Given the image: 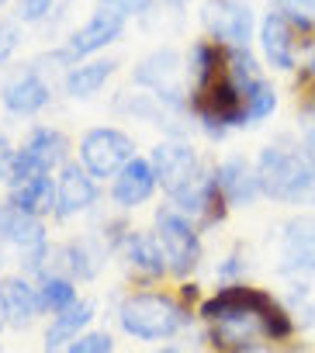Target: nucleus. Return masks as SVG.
<instances>
[{
	"mask_svg": "<svg viewBox=\"0 0 315 353\" xmlns=\"http://www.w3.org/2000/svg\"><path fill=\"white\" fill-rule=\"evenodd\" d=\"M256 173L263 194L287 205H315V163L305 156L301 145H267L260 152Z\"/></svg>",
	"mask_w": 315,
	"mask_h": 353,
	"instance_id": "f257e3e1",
	"label": "nucleus"
},
{
	"mask_svg": "<svg viewBox=\"0 0 315 353\" xmlns=\"http://www.w3.org/2000/svg\"><path fill=\"white\" fill-rule=\"evenodd\" d=\"M118 322H121V329L128 336L145 339V343H156V339L177 336L187 325V312H184V305H177L167 294H149L145 291V294L125 298V305L118 312Z\"/></svg>",
	"mask_w": 315,
	"mask_h": 353,
	"instance_id": "f03ea898",
	"label": "nucleus"
},
{
	"mask_svg": "<svg viewBox=\"0 0 315 353\" xmlns=\"http://www.w3.org/2000/svg\"><path fill=\"white\" fill-rule=\"evenodd\" d=\"M156 239L167 256V270H174L177 277H187L198 260H201V239L198 229L184 219V212L177 208H160L156 212Z\"/></svg>",
	"mask_w": 315,
	"mask_h": 353,
	"instance_id": "7ed1b4c3",
	"label": "nucleus"
},
{
	"mask_svg": "<svg viewBox=\"0 0 315 353\" xmlns=\"http://www.w3.org/2000/svg\"><path fill=\"white\" fill-rule=\"evenodd\" d=\"M132 139L118 128H90L80 142V159L90 176H118L132 163Z\"/></svg>",
	"mask_w": 315,
	"mask_h": 353,
	"instance_id": "20e7f679",
	"label": "nucleus"
},
{
	"mask_svg": "<svg viewBox=\"0 0 315 353\" xmlns=\"http://www.w3.org/2000/svg\"><path fill=\"white\" fill-rule=\"evenodd\" d=\"M281 274L284 277H312L315 274V215L291 219L281 236Z\"/></svg>",
	"mask_w": 315,
	"mask_h": 353,
	"instance_id": "39448f33",
	"label": "nucleus"
},
{
	"mask_svg": "<svg viewBox=\"0 0 315 353\" xmlns=\"http://www.w3.org/2000/svg\"><path fill=\"white\" fill-rule=\"evenodd\" d=\"M198 111H201L212 135H222L225 125H243L246 121V101H243V90L232 80L212 83L208 94L198 97Z\"/></svg>",
	"mask_w": 315,
	"mask_h": 353,
	"instance_id": "423d86ee",
	"label": "nucleus"
},
{
	"mask_svg": "<svg viewBox=\"0 0 315 353\" xmlns=\"http://www.w3.org/2000/svg\"><path fill=\"white\" fill-rule=\"evenodd\" d=\"M274 298L267 291H256V288H246V284H232V288H222L215 298H208L201 305V319L205 322H222V319H243V315H263L267 305Z\"/></svg>",
	"mask_w": 315,
	"mask_h": 353,
	"instance_id": "0eeeda50",
	"label": "nucleus"
},
{
	"mask_svg": "<svg viewBox=\"0 0 315 353\" xmlns=\"http://www.w3.org/2000/svg\"><path fill=\"white\" fill-rule=\"evenodd\" d=\"M39 312H42L39 288H32L25 277H4L0 281V319H4V325L21 329Z\"/></svg>",
	"mask_w": 315,
	"mask_h": 353,
	"instance_id": "6e6552de",
	"label": "nucleus"
},
{
	"mask_svg": "<svg viewBox=\"0 0 315 353\" xmlns=\"http://www.w3.org/2000/svg\"><path fill=\"white\" fill-rule=\"evenodd\" d=\"M215 184H219V191H222V198H225L229 205H253V201L263 194L260 173H256L243 156H232V159H225V163L219 166Z\"/></svg>",
	"mask_w": 315,
	"mask_h": 353,
	"instance_id": "1a4fd4ad",
	"label": "nucleus"
},
{
	"mask_svg": "<svg viewBox=\"0 0 315 353\" xmlns=\"http://www.w3.org/2000/svg\"><path fill=\"white\" fill-rule=\"evenodd\" d=\"M97 198V188H94V176L87 170H80L77 163H66L59 181H56V215L59 219H70L83 208H90Z\"/></svg>",
	"mask_w": 315,
	"mask_h": 353,
	"instance_id": "9d476101",
	"label": "nucleus"
},
{
	"mask_svg": "<svg viewBox=\"0 0 315 353\" xmlns=\"http://www.w3.org/2000/svg\"><path fill=\"white\" fill-rule=\"evenodd\" d=\"M121 25H125V18L118 14V11H111V8H101L73 39H70V46H66V56L70 59H80V56H90V52H97V49H104L108 42H114L118 35H121Z\"/></svg>",
	"mask_w": 315,
	"mask_h": 353,
	"instance_id": "9b49d317",
	"label": "nucleus"
},
{
	"mask_svg": "<svg viewBox=\"0 0 315 353\" xmlns=\"http://www.w3.org/2000/svg\"><path fill=\"white\" fill-rule=\"evenodd\" d=\"M135 83L152 87L156 97L177 101V94H181V59H177V52H170V49L152 52V56L135 70Z\"/></svg>",
	"mask_w": 315,
	"mask_h": 353,
	"instance_id": "f8f14e48",
	"label": "nucleus"
},
{
	"mask_svg": "<svg viewBox=\"0 0 315 353\" xmlns=\"http://www.w3.org/2000/svg\"><path fill=\"white\" fill-rule=\"evenodd\" d=\"M205 21H208V28H212L215 39L243 46L250 39L253 14L243 4H236V0H212V4L205 8Z\"/></svg>",
	"mask_w": 315,
	"mask_h": 353,
	"instance_id": "ddd939ff",
	"label": "nucleus"
},
{
	"mask_svg": "<svg viewBox=\"0 0 315 353\" xmlns=\"http://www.w3.org/2000/svg\"><path fill=\"white\" fill-rule=\"evenodd\" d=\"M260 46H263V56L270 59V66L294 70V25L281 11H270L263 18V25H260Z\"/></svg>",
	"mask_w": 315,
	"mask_h": 353,
	"instance_id": "4468645a",
	"label": "nucleus"
},
{
	"mask_svg": "<svg viewBox=\"0 0 315 353\" xmlns=\"http://www.w3.org/2000/svg\"><path fill=\"white\" fill-rule=\"evenodd\" d=\"M0 97H4V108L14 111V114H35L49 104V87L39 80L35 70H25V73H18L4 83Z\"/></svg>",
	"mask_w": 315,
	"mask_h": 353,
	"instance_id": "2eb2a0df",
	"label": "nucleus"
},
{
	"mask_svg": "<svg viewBox=\"0 0 315 353\" xmlns=\"http://www.w3.org/2000/svg\"><path fill=\"white\" fill-rule=\"evenodd\" d=\"M90 319H94V305L90 301H73L70 308L56 312L52 325L45 329V353H59L73 339H80V332L90 325Z\"/></svg>",
	"mask_w": 315,
	"mask_h": 353,
	"instance_id": "dca6fc26",
	"label": "nucleus"
},
{
	"mask_svg": "<svg viewBox=\"0 0 315 353\" xmlns=\"http://www.w3.org/2000/svg\"><path fill=\"white\" fill-rule=\"evenodd\" d=\"M156 188V166L145 159H132L118 176H114V201L121 208H135L142 205Z\"/></svg>",
	"mask_w": 315,
	"mask_h": 353,
	"instance_id": "f3484780",
	"label": "nucleus"
},
{
	"mask_svg": "<svg viewBox=\"0 0 315 353\" xmlns=\"http://www.w3.org/2000/svg\"><path fill=\"white\" fill-rule=\"evenodd\" d=\"M11 205L25 215H42V212H56V188L45 176H32V181H21L14 184V194H11Z\"/></svg>",
	"mask_w": 315,
	"mask_h": 353,
	"instance_id": "a211bd4d",
	"label": "nucleus"
},
{
	"mask_svg": "<svg viewBox=\"0 0 315 353\" xmlns=\"http://www.w3.org/2000/svg\"><path fill=\"white\" fill-rule=\"evenodd\" d=\"M125 256L135 270L149 274V277H160L167 270V256L160 250V239L156 236H145V232H132L128 243H125Z\"/></svg>",
	"mask_w": 315,
	"mask_h": 353,
	"instance_id": "6ab92c4d",
	"label": "nucleus"
},
{
	"mask_svg": "<svg viewBox=\"0 0 315 353\" xmlns=\"http://www.w3.org/2000/svg\"><path fill=\"white\" fill-rule=\"evenodd\" d=\"M111 73H114V63H104V59H97V63H80V66H73L70 77H66V94H70V97H94V94L108 83Z\"/></svg>",
	"mask_w": 315,
	"mask_h": 353,
	"instance_id": "aec40b11",
	"label": "nucleus"
},
{
	"mask_svg": "<svg viewBox=\"0 0 315 353\" xmlns=\"http://www.w3.org/2000/svg\"><path fill=\"white\" fill-rule=\"evenodd\" d=\"M42 170H52V166H59L63 159H66V139L59 135V132H52V128H35L32 132V139L21 145Z\"/></svg>",
	"mask_w": 315,
	"mask_h": 353,
	"instance_id": "412c9836",
	"label": "nucleus"
},
{
	"mask_svg": "<svg viewBox=\"0 0 315 353\" xmlns=\"http://www.w3.org/2000/svg\"><path fill=\"white\" fill-rule=\"evenodd\" d=\"M39 298H42V312H63L77 301V288L70 277H59V274H45L42 277V288H39Z\"/></svg>",
	"mask_w": 315,
	"mask_h": 353,
	"instance_id": "4be33fe9",
	"label": "nucleus"
},
{
	"mask_svg": "<svg viewBox=\"0 0 315 353\" xmlns=\"http://www.w3.org/2000/svg\"><path fill=\"white\" fill-rule=\"evenodd\" d=\"M243 101H246V118H250V121H263V118L274 114V108H277V94H274V87L263 83V80H256V83L243 94Z\"/></svg>",
	"mask_w": 315,
	"mask_h": 353,
	"instance_id": "5701e85b",
	"label": "nucleus"
},
{
	"mask_svg": "<svg viewBox=\"0 0 315 353\" xmlns=\"http://www.w3.org/2000/svg\"><path fill=\"white\" fill-rule=\"evenodd\" d=\"M229 80L246 94L256 80H260V70H256V63H253V56L250 52H243V49H236L232 56H229Z\"/></svg>",
	"mask_w": 315,
	"mask_h": 353,
	"instance_id": "b1692460",
	"label": "nucleus"
},
{
	"mask_svg": "<svg viewBox=\"0 0 315 353\" xmlns=\"http://www.w3.org/2000/svg\"><path fill=\"white\" fill-rule=\"evenodd\" d=\"M215 66H219V49H212L208 42H198L194 46V83H198V90L212 87Z\"/></svg>",
	"mask_w": 315,
	"mask_h": 353,
	"instance_id": "393cba45",
	"label": "nucleus"
},
{
	"mask_svg": "<svg viewBox=\"0 0 315 353\" xmlns=\"http://www.w3.org/2000/svg\"><path fill=\"white\" fill-rule=\"evenodd\" d=\"M277 8L294 28H312L315 25V0H277Z\"/></svg>",
	"mask_w": 315,
	"mask_h": 353,
	"instance_id": "a878e982",
	"label": "nucleus"
},
{
	"mask_svg": "<svg viewBox=\"0 0 315 353\" xmlns=\"http://www.w3.org/2000/svg\"><path fill=\"white\" fill-rule=\"evenodd\" d=\"M63 353H114V339L108 332H87V336L73 339Z\"/></svg>",
	"mask_w": 315,
	"mask_h": 353,
	"instance_id": "bb28decb",
	"label": "nucleus"
},
{
	"mask_svg": "<svg viewBox=\"0 0 315 353\" xmlns=\"http://www.w3.org/2000/svg\"><path fill=\"white\" fill-rule=\"evenodd\" d=\"M18 46H21V28L14 21H0V66L14 56Z\"/></svg>",
	"mask_w": 315,
	"mask_h": 353,
	"instance_id": "cd10ccee",
	"label": "nucleus"
},
{
	"mask_svg": "<svg viewBox=\"0 0 315 353\" xmlns=\"http://www.w3.org/2000/svg\"><path fill=\"white\" fill-rule=\"evenodd\" d=\"M104 8H111V11H118L121 18H128V14L145 11V8H149V0H104Z\"/></svg>",
	"mask_w": 315,
	"mask_h": 353,
	"instance_id": "c85d7f7f",
	"label": "nucleus"
},
{
	"mask_svg": "<svg viewBox=\"0 0 315 353\" xmlns=\"http://www.w3.org/2000/svg\"><path fill=\"white\" fill-rule=\"evenodd\" d=\"M49 8H52V0H21V18L25 21H39V18H45Z\"/></svg>",
	"mask_w": 315,
	"mask_h": 353,
	"instance_id": "c756f323",
	"label": "nucleus"
},
{
	"mask_svg": "<svg viewBox=\"0 0 315 353\" xmlns=\"http://www.w3.org/2000/svg\"><path fill=\"white\" fill-rule=\"evenodd\" d=\"M301 149H305V156H308V159L315 163V125H312V128L305 132V142H301Z\"/></svg>",
	"mask_w": 315,
	"mask_h": 353,
	"instance_id": "7c9ffc66",
	"label": "nucleus"
},
{
	"mask_svg": "<svg viewBox=\"0 0 315 353\" xmlns=\"http://www.w3.org/2000/svg\"><path fill=\"white\" fill-rule=\"evenodd\" d=\"M160 353H181V350H177V346H167V350H160Z\"/></svg>",
	"mask_w": 315,
	"mask_h": 353,
	"instance_id": "2f4dec72",
	"label": "nucleus"
},
{
	"mask_svg": "<svg viewBox=\"0 0 315 353\" xmlns=\"http://www.w3.org/2000/svg\"><path fill=\"white\" fill-rule=\"evenodd\" d=\"M0 176H4V166H0Z\"/></svg>",
	"mask_w": 315,
	"mask_h": 353,
	"instance_id": "473e14b6",
	"label": "nucleus"
},
{
	"mask_svg": "<svg viewBox=\"0 0 315 353\" xmlns=\"http://www.w3.org/2000/svg\"><path fill=\"white\" fill-rule=\"evenodd\" d=\"M0 329H4V319H0Z\"/></svg>",
	"mask_w": 315,
	"mask_h": 353,
	"instance_id": "72a5a7b5",
	"label": "nucleus"
},
{
	"mask_svg": "<svg viewBox=\"0 0 315 353\" xmlns=\"http://www.w3.org/2000/svg\"><path fill=\"white\" fill-rule=\"evenodd\" d=\"M0 4H8V0H0Z\"/></svg>",
	"mask_w": 315,
	"mask_h": 353,
	"instance_id": "f704fd0d",
	"label": "nucleus"
},
{
	"mask_svg": "<svg viewBox=\"0 0 315 353\" xmlns=\"http://www.w3.org/2000/svg\"><path fill=\"white\" fill-rule=\"evenodd\" d=\"M177 4H184V0H177Z\"/></svg>",
	"mask_w": 315,
	"mask_h": 353,
	"instance_id": "c9c22d12",
	"label": "nucleus"
}]
</instances>
